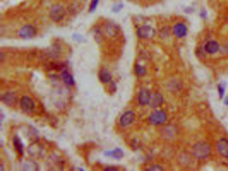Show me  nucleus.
<instances>
[{
  "instance_id": "obj_13",
  "label": "nucleus",
  "mask_w": 228,
  "mask_h": 171,
  "mask_svg": "<svg viewBox=\"0 0 228 171\" xmlns=\"http://www.w3.org/2000/svg\"><path fill=\"white\" fill-rule=\"evenodd\" d=\"M16 100V96L13 92H7L3 94L2 97V101L3 102V103L9 106H14Z\"/></svg>"
},
{
  "instance_id": "obj_22",
  "label": "nucleus",
  "mask_w": 228,
  "mask_h": 171,
  "mask_svg": "<svg viewBox=\"0 0 228 171\" xmlns=\"http://www.w3.org/2000/svg\"><path fill=\"white\" fill-rule=\"evenodd\" d=\"M226 87V83L225 82H221L220 84L217 86V89H218L219 95L220 98H223L224 94H225V90Z\"/></svg>"
},
{
  "instance_id": "obj_26",
  "label": "nucleus",
  "mask_w": 228,
  "mask_h": 171,
  "mask_svg": "<svg viewBox=\"0 0 228 171\" xmlns=\"http://www.w3.org/2000/svg\"><path fill=\"white\" fill-rule=\"evenodd\" d=\"M105 170H119V168H115V167H107V168H106Z\"/></svg>"
},
{
  "instance_id": "obj_2",
  "label": "nucleus",
  "mask_w": 228,
  "mask_h": 171,
  "mask_svg": "<svg viewBox=\"0 0 228 171\" xmlns=\"http://www.w3.org/2000/svg\"><path fill=\"white\" fill-rule=\"evenodd\" d=\"M167 120V115L163 110L153 112L149 116V120L152 124L158 126L165 124Z\"/></svg>"
},
{
  "instance_id": "obj_3",
  "label": "nucleus",
  "mask_w": 228,
  "mask_h": 171,
  "mask_svg": "<svg viewBox=\"0 0 228 171\" xmlns=\"http://www.w3.org/2000/svg\"><path fill=\"white\" fill-rule=\"evenodd\" d=\"M156 35V30L150 25H142L137 30V36L141 39L150 40Z\"/></svg>"
},
{
  "instance_id": "obj_19",
  "label": "nucleus",
  "mask_w": 228,
  "mask_h": 171,
  "mask_svg": "<svg viewBox=\"0 0 228 171\" xmlns=\"http://www.w3.org/2000/svg\"><path fill=\"white\" fill-rule=\"evenodd\" d=\"M38 165L35 162L31 161V160H27L23 164L22 169L24 170H38Z\"/></svg>"
},
{
  "instance_id": "obj_7",
  "label": "nucleus",
  "mask_w": 228,
  "mask_h": 171,
  "mask_svg": "<svg viewBox=\"0 0 228 171\" xmlns=\"http://www.w3.org/2000/svg\"><path fill=\"white\" fill-rule=\"evenodd\" d=\"M188 28L187 25L183 23L179 22L173 27V34L178 38H183L187 35Z\"/></svg>"
},
{
  "instance_id": "obj_4",
  "label": "nucleus",
  "mask_w": 228,
  "mask_h": 171,
  "mask_svg": "<svg viewBox=\"0 0 228 171\" xmlns=\"http://www.w3.org/2000/svg\"><path fill=\"white\" fill-rule=\"evenodd\" d=\"M37 30L34 26L31 25H27L22 27L18 32L19 36L22 39L28 40L33 38L36 35Z\"/></svg>"
},
{
  "instance_id": "obj_1",
  "label": "nucleus",
  "mask_w": 228,
  "mask_h": 171,
  "mask_svg": "<svg viewBox=\"0 0 228 171\" xmlns=\"http://www.w3.org/2000/svg\"><path fill=\"white\" fill-rule=\"evenodd\" d=\"M193 153L194 156L198 159L208 158L211 153L210 145L205 142H198L194 144Z\"/></svg>"
},
{
  "instance_id": "obj_23",
  "label": "nucleus",
  "mask_w": 228,
  "mask_h": 171,
  "mask_svg": "<svg viewBox=\"0 0 228 171\" xmlns=\"http://www.w3.org/2000/svg\"><path fill=\"white\" fill-rule=\"evenodd\" d=\"M98 2H99V0H92L91 5H90V8H89L90 12H92L97 9Z\"/></svg>"
},
{
  "instance_id": "obj_9",
  "label": "nucleus",
  "mask_w": 228,
  "mask_h": 171,
  "mask_svg": "<svg viewBox=\"0 0 228 171\" xmlns=\"http://www.w3.org/2000/svg\"><path fill=\"white\" fill-rule=\"evenodd\" d=\"M135 114L132 111H126L121 116L120 119V124L123 127H125L132 124L134 121Z\"/></svg>"
},
{
  "instance_id": "obj_25",
  "label": "nucleus",
  "mask_w": 228,
  "mask_h": 171,
  "mask_svg": "<svg viewBox=\"0 0 228 171\" xmlns=\"http://www.w3.org/2000/svg\"><path fill=\"white\" fill-rule=\"evenodd\" d=\"M207 15H208V14H207V12H205V11H202V12L200 13V16L203 18H207Z\"/></svg>"
},
{
  "instance_id": "obj_14",
  "label": "nucleus",
  "mask_w": 228,
  "mask_h": 171,
  "mask_svg": "<svg viewBox=\"0 0 228 171\" xmlns=\"http://www.w3.org/2000/svg\"><path fill=\"white\" fill-rule=\"evenodd\" d=\"M28 152L31 154V156L34 157H40L42 156L44 152V149L40 144H33L28 148Z\"/></svg>"
},
{
  "instance_id": "obj_11",
  "label": "nucleus",
  "mask_w": 228,
  "mask_h": 171,
  "mask_svg": "<svg viewBox=\"0 0 228 171\" xmlns=\"http://www.w3.org/2000/svg\"><path fill=\"white\" fill-rule=\"evenodd\" d=\"M220 49V44L215 40H209L204 45V50L209 54H214Z\"/></svg>"
},
{
  "instance_id": "obj_17",
  "label": "nucleus",
  "mask_w": 228,
  "mask_h": 171,
  "mask_svg": "<svg viewBox=\"0 0 228 171\" xmlns=\"http://www.w3.org/2000/svg\"><path fill=\"white\" fill-rule=\"evenodd\" d=\"M62 78L63 81L69 86H73L75 84L73 76L67 70H64L62 73Z\"/></svg>"
},
{
  "instance_id": "obj_8",
  "label": "nucleus",
  "mask_w": 228,
  "mask_h": 171,
  "mask_svg": "<svg viewBox=\"0 0 228 171\" xmlns=\"http://www.w3.org/2000/svg\"><path fill=\"white\" fill-rule=\"evenodd\" d=\"M217 149L221 156L224 158H228V140L222 138L217 143Z\"/></svg>"
},
{
  "instance_id": "obj_15",
  "label": "nucleus",
  "mask_w": 228,
  "mask_h": 171,
  "mask_svg": "<svg viewBox=\"0 0 228 171\" xmlns=\"http://www.w3.org/2000/svg\"><path fill=\"white\" fill-rule=\"evenodd\" d=\"M98 78L100 80V82L106 84L110 82L111 80H112V76H111V74L109 72L108 69L103 68L100 70L98 73Z\"/></svg>"
},
{
  "instance_id": "obj_27",
  "label": "nucleus",
  "mask_w": 228,
  "mask_h": 171,
  "mask_svg": "<svg viewBox=\"0 0 228 171\" xmlns=\"http://www.w3.org/2000/svg\"><path fill=\"white\" fill-rule=\"evenodd\" d=\"M225 104L226 105H228V98H227L225 100Z\"/></svg>"
},
{
  "instance_id": "obj_24",
  "label": "nucleus",
  "mask_w": 228,
  "mask_h": 171,
  "mask_svg": "<svg viewBox=\"0 0 228 171\" xmlns=\"http://www.w3.org/2000/svg\"><path fill=\"white\" fill-rule=\"evenodd\" d=\"M147 170H153V171H160V170H163V168L161 167V166L159 165H153L151 167H150L149 168H148Z\"/></svg>"
},
{
  "instance_id": "obj_20",
  "label": "nucleus",
  "mask_w": 228,
  "mask_h": 171,
  "mask_svg": "<svg viewBox=\"0 0 228 171\" xmlns=\"http://www.w3.org/2000/svg\"><path fill=\"white\" fill-rule=\"evenodd\" d=\"M107 28V33L111 36L116 35V34H117L118 30H119L117 26H116L114 24H108L107 26V28Z\"/></svg>"
},
{
  "instance_id": "obj_21",
  "label": "nucleus",
  "mask_w": 228,
  "mask_h": 171,
  "mask_svg": "<svg viewBox=\"0 0 228 171\" xmlns=\"http://www.w3.org/2000/svg\"><path fill=\"white\" fill-rule=\"evenodd\" d=\"M135 72L138 76H143L146 74V69L145 67L138 64L135 67Z\"/></svg>"
},
{
  "instance_id": "obj_6",
  "label": "nucleus",
  "mask_w": 228,
  "mask_h": 171,
  "mask_svg": "<svg viewBox=\"0 0 228 171\" xmlns=\"http://www.w3.org/2000/svg\"><path fill=\"white\" fill-rule=\"evenodd\" d=\"M64 14V8L60 5H56L53 6L50 12V18L55 21H59L62 19Z\"/></svg>"
},
{
  "instance_id": "obj_5",
  "label": "nucleus",
  "mask_w": 228,
  "mask_h": 171,
  "mask_svg": "<svg viewBox=\"0 0 228 171\" xmlns=\"http://www.w3.org/2000/svg\"><path fill=\"white\" fill-rule=\"evenodd\" d=\"M20 106L22 108L26 113H31L35 108V103L34 100L28 96H24L21 99Z\"/></svg>"
},
{
  "instance_id": "obj_10",
  "label": "nucleus",
  "mask_w": 228,
  "mask_h": 171,
  "mask_svg": "<svg viewBox=\"0 0 228 171\" xmlns=\"http://www.w3.org/2000/svg\"><path fill=\"white\" fill-rule=\"evenodd\" d=\"M151 96L152 95L149 90L146 88L141 90L139 94V97H138V100H139V104L142 106H145L149 104Z\"/></svg>"
},
{
  "instance_id": "obj_12",
  "label": "nucleus",
  "mask_w": 228,
  "mask_h": 171,
  "mask_svg": "<svg viewBox=\"0 0 228 171\" xmlns=\"http://www.w3.org/2000/svg\"><path fill=\"white\" fill-rule=\"evenodd\" d=\"M164 102V98L161 94L155 93L151 96L149 105L153 108H156L162 105Z\"/></svg>"
},
{
  "instance_id": "obj_16",
  "label": "nucleus",
  "mask_w": 228,
  "mask_h": 171,
  "mask_svg": "<svg viewBox=\"0 0 228 171\" xmlns=\"http://www.w3.org/2000/svg\"><path fill=\"white\" fill-rule=\"evenodd\" d=\"M104 154L106 156L116 159H120L124 156V152L120 148H116L114 151H106Z\"/></svg>"
},
{
  "instance_id": "obj_18",
  "label": "nucleus",
  "mask_w": 228,
  "mask_h": 171,
  "mask_svg": "<svg viewBox=\"0 0 228 171\" xmlns=\"http://www.w3.org/2000/svg\"><path fill=\"white\" fill-rule=\"evenodd\" d=\"M14 145L15 151L18 152L19 155H22L24 153V145L20 138L18 136H15L14 138Z\"/></svg>"
}]
</instances>
